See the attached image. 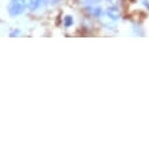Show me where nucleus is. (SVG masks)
Instances as JSON below:
<instances>
[{"instance_id": "obj_2", "label": "nucleus", "mask_w": 149, "mask_h": 149, "mask_svg": "<svg viewBox=\"0 0 149 149\" xmlns=\"http://www.w3.org/2000/svg\"><path fill=\"white\" fill-rule=\"evenodd\" d=\"M106 13H107L108 18H109L110 20H113V21H116V20L119 19V17H120V13H119L116 6H111V7H109V8L107 10Z\"/></svg>"}, {"instance_id": "obj_4", "label": "nucleus", "mask_w": 149, "mask_h": 149, "mask_svg": "<svg viewBox=\"0 0 149 149\" xmlns=\"http://www.w3.org/2000/svg\"><path fill=\"white\" fill-rule=\"evenodd\" d=\"M44 1H45V0H31V4H29V7L28 8L31 11H34V10L38 8Z\"/></svg>"}, {"instance_id": "obj_5", "label": "nucleus", "mask_w": 149, "mask_h": 149, "mask_svg": "<svg viewBox=\"0 0 149 149\" xmlns=\"http://www.w3.org/2000/svg\"><path fill=\"white\" fill-rule=\"evenodd\" d=\"M82 3L85 4V6H93V5H99L101 0H84Z\"/></svg>"}, {"instance_id": "obj_3", "label": "nucleus", "mask_w": 149, "mask_h": 149, "mask_svg": "<svg viewBox=\"0 0 149 149\" xmlns=\"http://www.w3.org/2000/svg\"><path fill=\"white\" fill-rule=\"evenodd\" d=\"M86 11L93 15V17H100L102 14V8L99 5H93V6H86Z\"/></svg>"}, {"instance_id": "obj_6", "label": "nucleus", "mask_w": 149, "mask_h": 149, "mask_svg": "<svg viewBox=\"0 0 149 149\" xmlns=\"http://www.w3.org/2000/svg\"><path fill=\"white\" fill-rule=\"evenodd\" d=\"M73 24V20H72V17H69V15H67L66 18H65V25L68 27V26H70Z\"/></svg>"}, {"instance_id": "obj_7", "label": "nucleus", "mask_w": 149, "mask_h": 149, "mask_svg": "<svg viewBox=\"0 0 149 149\" xmlns=\"http://www.w3.org/2000/svg\"><path fill=\"white\" fill-rule=\"evenodd\" d=\"M121 0H108V3L111 5V6H118L120 4Z\"/></svg>"}, {"instance_id": "obj_1", "label": "nucleus", "mask_w": 149, "mask_h": 149, "mask_svg": "<svg viewBox=\"0 0 149 149\" xmlns=\"http://www.w3.org/2000/svg\"><path fill=\"white\" fill-rule=\"evenodd\" d=\"M31 0H11L10 6H8V12L12 17L21 14L26 7H29Z\"/></svg>"}]
</instances>
